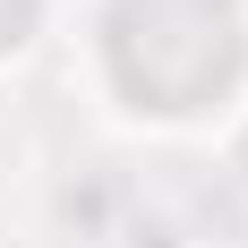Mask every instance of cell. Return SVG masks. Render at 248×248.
<instances>
[{"label": "cell", "instance_id": "obj_1", "mask_svg": "<svg viewBox=\"0 0 248 248\" xmlns=\"http://www.w3.org/2000/svg\"><path fill=\"white\" fill-rule=\"evenodd\" d=\"M86 77L128 128L205 137L248 111V0H94Z\"/></svg>", "mask_w": 248, "mask_h": 248}, {"label": "cell", "instance_id": "obj_2", "mask_svg": "<svg viewBox=\"0 0 248 248\" xmlns=\"http://www.w3.org/2000/svg\"><path fill=\"white\" fill-rule=\"evenodd\" d=\"M43 34H51V0H0V77L26 69Z\"/></svg>", "mask_w": 248, "mask_h": 248}]
</instances>
